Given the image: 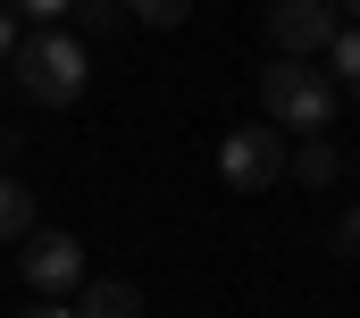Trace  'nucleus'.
<instances>
[{"mask_svg":"<svg viewBox=\"0 0 360 318\" xmlns=\"http://www.w3.org/2000/svg\"><path fill=\"white\" fill-rule=\"evenodd\" d=\"M285 176H302V184H335V143H327V134H310L302 151L285 159Z\"/></svg>","mask_w":360,"mask_h":318,"instance_id":"8","label":"nucleus"},{"mask_svg":"<svg viewBox=\"0 0 360 318\" xmlns=\"http://www.w3.org/2000/svg\"><path fill=\"white\" fill-rule=\"evenodd\" d=\"M17 318H76L68 302H34V310H17Z\"/></svg>","mask_w":360,"mask_h":318,"instance_id":"15","label":"nucleus"},{"mask_svg":"<svg viewBox=\"0 0 360 318\" xmlns=\"http://www.w3.org/2000/svg\"><path fill=\"white\" fill-rule=\"evenodd\" d=\"M76 318H143V293H134V276H92L84 293H76Z\"/></svg>","mask_w":360,"mask_h":318,"instance_id":"6","label":"nucleus"},{"mask_svg":"<svg viewBox=\"0 0 360 318\" xmlns=\"http://www.w3.org/2000/svg\"><path fill=\"white\" fill-rule=\"evenodd\" d=\"M117 8H126L134 25H151V34H168V25H184V17H193V0H117Z\"/></svg>","mask_w":360,"mask_h":318,"instance_id":"10","label":"nucleus"},{"mask_svg":"<svg viewBox=\"0 0 360 318\" xmlns=\"http://www.w3.org/2000/svg\"><path fill=\"white\" fill-rule=\"evenodd\" d=\"M76 17H84L92 34H109V25H117V17H126V8H117V0H76Z\"/></svg>","mask_w":360,"mask_h":318,"instance_id":"12","label":"nucleus"},{"mask_svg":"<svg viewBox=\"0 0 360 318\" xmlns=\"http://www.w3.org/2000/svg\"><path fill=\"white\" fill-rule=\"evenodd\" d=\"M260 109H269V126L327 134L335 126V84L319 76V59H269L260 68Z\"/></svg>","mask_w":360,"mask_h":318,"instance_id":"2","label":"nucleus"},{"mask_svg":"<svg viewBox=\"0 0 360 318\" xmlns=\"http://www.w3.org/2000/svg\"><path fill=\"white\" fill-rule=\"evenodd\" d=\"M8 76H17V92L34 109H68V101H84V84H92V51L68 25H42V34H25L8 51Z\"/></svg>","mask_w":360,"mask_h":318,"instance_id":"1","label":"nucleus"},{"mask_svg":"<svg viewBox=\"0 0 360 318\" xmlns=\"http://www.w3.org/2000/svg\"><path fill=\"white\" fill-rule=\"evenodd\" d=\"M327 59H335V76H327V84H344V92L360 101V25H335V42H327Z\"/></svg>","mask_w":360,"mask_h":318,"instance_id":"9","label":"nucleus"},{"mask_svg":"<svg viewBox=\"0 0 360 318\" xmlns=\"http://www.w3.org/2000/svg\"><path fill=\"white\" fill-rule=\"evenodd\" d=\"M335 251H344V260H360V201L335 218Z\"/></svg>","mask_w":360,"mask_h":318,"instance_id":"13","label":"nucleus"},{"mask_svg":"<svg viewBox=\"0 0 360 318\" xmlns=\"http://www.w3.org/2000/svg\"><path fill=\"white\" fill-rule=\"evenodd\" d=\"M17 42H25V34H17V8H0V59H8Z\"/></svg>","mask_w":360,"mask_h":318,"instance_id":"14","label":"nucleus"},{"mask_svg":"<svg viewBox=\"0 0 360 318\" xmlns=\"http://www.w3.org/2000/svg\"><path fill=\"white\" fill-rule=\"evenodd\" d=\"M8 151H17V134H8V126H0V167H8Z\"/></svg>","mask_w":360,"mask_h":318,"instance_id":"16","label":"nucleus"},{"mask_svg":"<svg viewBox=\"0 0 360 318\" xmlns=\"http://www.w3.org/2000/svg\"><path fill=\"white\" fill-rule=\"evenodd\" d=\"M335 8H352V17H360V0H335Z\"/></svg>","mask_w":360,"mask_h":318,"instance_id":"17","label":"nucleus"},{"mask_svg":"<svg viewBox=\"0 0 360 318\" xmlns=\"http://www.w3.org/2000/svg\"><path fill=\"white\" fill-rule=\"evenodd\" d=\"M0 8H17V17H42V25H59L76 0H0Z\"/></svg>","mask_w":360,"mask_h":318,"instance_id":"11","label":"nucleus"},{"mask_svg":"<svg viewBox=\"0 0 360 318\" xmlns=\"http://www.w3.org/2000/svg\"><path fill=\"white\" fill-rule=\"evenodd\" d=\"M17 276H25L42 302H59V293H76V285H84V243L68 235V227H34L25 251H17Z\"/></svg>","mask_w":360,"mask_h":318,"instance_id":"4","label":"nucleus"},{"mask_svg":"<svg viewBox=\"0 0 360 318\" xmlns=\"http://www.w3.org/2000/svg\"><path fill=\"white\" fill-rule=\"evenodd\" d=\"M285 126H269V117H252V126H235L226 143H218V176L235 184V193H269V184H285Z\"/></svg>","mask_w":360,"mask_h":318,"instance_id":"3","label":"nucleus"},{"mask_svg":"<svg viewBox=\"0 0 360 318\" xmlns=\"http://www.w3.org/2000/svg\"><path fill=\"white\" fill-rule=\"evenodd\" d=\"M25 235H34V193L0 176V243H25Z\"/></svg>","mask_w":360,"mask_h":318,"instance_id":"7","label":"nucleus"},{"mask_svg":"<svg viewBox=\"0 0 360 318\" xmlns=\"http://www.w3.org/2000/svg\"><path fill=\"white\" fill-rule=\"evenodd\" d=\"M269 42L285 59H319L335 42V0H269Z\"/></svg>","mask_w":360,"mask_h":318,"instance_id":"5","label":"nucleus"}]
</instances>
